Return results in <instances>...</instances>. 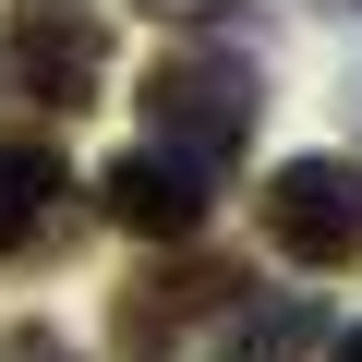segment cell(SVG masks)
Instances as JSON below:
<instances>
[{"label":"cell","mask_w":362,"mask_h":362,"mask_svg":"<svg viewBox=\"0 0 362 362\" xmlns=\"http://www.w3.org/2000/svg\"><path fill=\"white\" fill-rule=\"evenodd\" d=\"M326 362H362V326H338V338H326Z\"/></svg>","instance_id":"ba28073f"},{"label":"cell","mask_w":362,"mask_h":362,"mask_svg":"<svg viewBox=\"0 0 362 362\" xmlns=\"http://www.w3.org/2000/svg\"><path fill=\"white\" fill-rule=\"evenodd\" d=\"M157 13H206V0H157Z\"/></svg>","instance_id":"9c48e42d"},{"label":"cell","mask_w":362,"mask_h":362,"mask_svg":"<svg viewBox=\"0 0 362 362\" xmlns=\"http://www.w3.org/2000/svg\"><path fill=\"white\" fill-rule=\"evenodd\" d=\"M266 242L290 254V266H350L362 254V169L350 157H290L278 181H266Z\"/></svg>","instance_id":"7a4b0ae2"},{"label":"cell","mask_w":362,"mask_h":362,"mask_svg":"<svg viewBox=\"0 0 362 362\" xmlns=\"http://www.w3.org/2000/svg\"><path fill=\"white\" fill-rule=\"evenodd\" d=\"M133 109H145V133H157L181 169H206V181H218V169L254 145L266 85H254L242 49H206V37H194V49H157V61H145V97H133Z\"/></svg>","instance_id":"6da1fadb"},{"label":"cell","mask_w":362,"mask_h":362,"mask_svg":"<svg viewBox=\"0 0 362 362\" xmlns=\"http://www.w3.org/2000/svg\"><path fill=\"white\" fill-rule=\"evenodd\" d=\"M0 362H85V350H61L49 326H13V338H0Z\"/></svg>","instance_id":"52a82bcc"},{"label":"cell","mask_w":362,"mask_h":362,"mask_svg":"<svg viewBox=\"0 0 362 362\" xmlns=\"http://www.w3.org/2000/svg\"><path fill=\"white\" fill-rule=\"evenodd\" d=\"M242 338H254V362H290V350H326V314L314 302H242Z\"/></svg>","instance_id":"8992f818"},{"label":"cell","mask_w":362,"mask_h":362,"mask_svg":"<svg viewBox=\"0 0 362 362\" xmlns=\"http://www.w3.org/2000/svg\"><path fill=\"white\" fill-rule=\"evenodd\" d=\"M0 61H13V85H25L37 109H97V85H109V25L73 13V0H37V13H13Z\"/></svg>","instance_id":"3957f363"},{"label":"cell","mask_w":362,"mask_h":362,"mask_svg":"<svg viewBox=\"0 0 362 362\" xmlns=\"http://www.w3.org/2000/svg\"><path fill=\"white\" fill-rule=\"evenodd\" d=\"M314 13H362V0H314Z\"/></svg>","instance_id":"30bf717a"},{"label":"cell","mask_w":362,"mask_h":362,"mask_svg":"<svg viewBox=\"0 0 362 362\" xmlns=\"http://www.w3.org/2000/svg\"><path fill=\"white\" fill-rule=\"evenodd\" d=\"M206 169H181L169 145H133V157H109L97 169V218L109 230H133V242H206Z\"/></svg>","instance_id":"277c9868"},{"label":"cell","mask_w":362,"mask_h":362,"mask_svg":"<svg viewBox=\"0 0 362 362\" xmlns=\"http://www.w3.org/2000/svg\"><path fill=\"white\" fill-rule=\"evenodd\" d=\"M61 194H73V157H61L49 133H0V254H25Z\"/></svg>","instance_id":"5b68a950"}]
</instances>
